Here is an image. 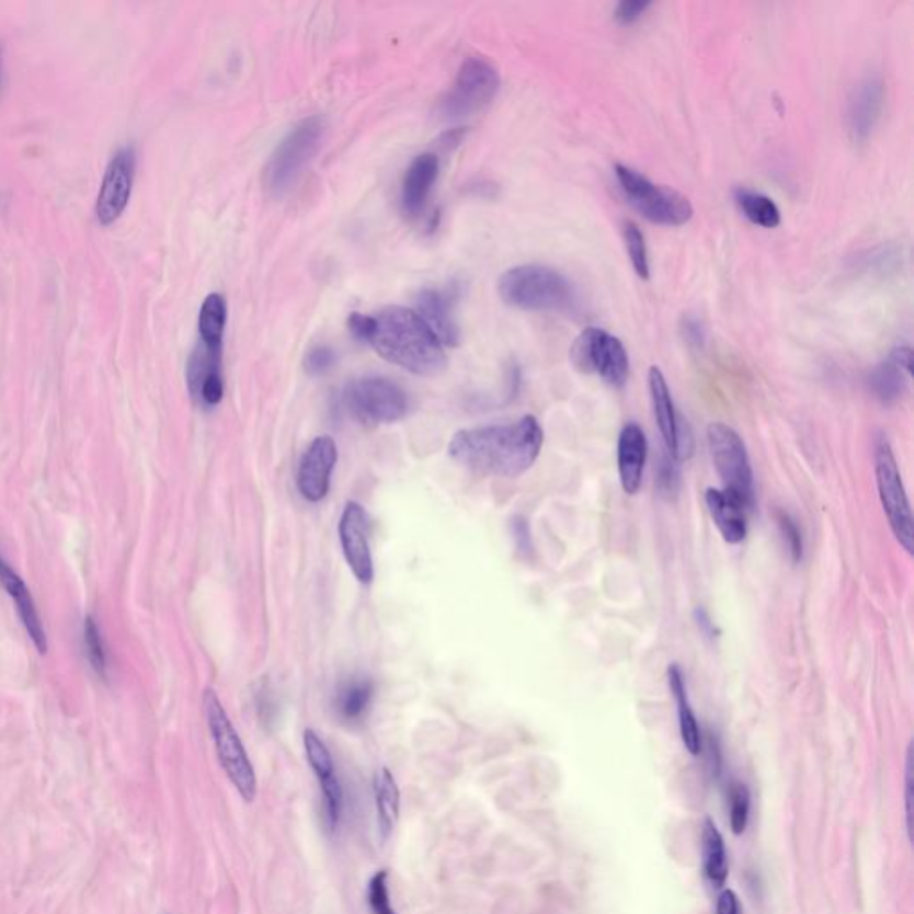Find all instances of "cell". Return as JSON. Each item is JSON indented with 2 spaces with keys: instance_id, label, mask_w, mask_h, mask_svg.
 Here are the masks:
<instances>
[{
  "instance_id": "43",
  "label": "cell",
  "mask_w": 914,
  "mask_h": 914,
  "mask_svg": "<svg viewBox=\"0 0 914 914\" xmlns=\"http://www.w3.org/2000/svg\"><path fill=\"white\" fill-rule=\"evenodd\" d=\"M0 56H2V53H0ZM0 65H2V58H0Z\"/></svg>"
},
{
  "instance_id": "40",
  "label": "cell",
  "mask_w": 914,
  "mask_h": 914,
  "mask_svg": "<svg viewBox=\"0 0 914 914\" xmlns=\"http://www.w3.org/2000/svg\"><path fill=\"white\" fill-rule=\"evenodd\" d=\"M675 459L674 457L670 456V459L664 457L663 467H661L660 472V488L666 493H672L675 491V484H677V468L674 467Z\"/></svg>"
},
{
  "instance_id": "25",
  "label": "cell",
  "mask_w": 914,
  "mask_h": 914,
  "mask_svg": "<svg viewBox=\"0 0 914 914\" xmlns=\"http://www.w3.org/2000/svg\"><path fill=\"white\" fill-rule=\"evenodd\" d=\"M669 686L670 692L674 695L675 704H677L678 727H681V738H683L684 746L692 756H698L702 752V732H700L697 717H695L692 704H689L688 688H686L683 670L678 669L677 664H670Z\"/></svg>"
},
{
  "instance_id": "42",
  "label": "cell",
  "mask_w": 914,
  "mask_h": 914,
  "mask_svg": "<svg viewBox=\"0 0 914 914\" xmlns=\"http://www.w3.org/2000/svg\"><path fill=\"white\" fill-rule=\"evenodd\" d=\"M695 620H697L698 629H700L702 635L708 636V638H717V626L712 624L711 618H709L708 613L704 612L702 607H698L697 612H695Z\"/></svg>"
},
{
  "instance_id": "16",
  "label": "cell",
  "mask_w": 914,
  "mask_h": 914,
  "mask_svg": "<svg viewBox=\"0 0 914 914\" xmlns=\"http://www.w3.org/2000/svg\"><path fill=\"white\" fill-rule=\"evenodd\" d=\"M338 530L343 556L352 573L359 583L370 584L374 579V559L368 544V518L362 504L349 502L345 505Z\"/></svg>"
},
{
  "instance_id": "11",
  "label": "cell",
  "mask_w": 914,
  "mask_h": 914,
  "mask_svg": "<svg viewBox=\"0 0 914 914\" xmlns=\"http://www.w3.org/2000/svg\"><path fill=\"white\" fill-rule=\"evenodd\" d=\"M570 357L579 372L595 374L615 388L629 379V354L624 343L604 329H584L572 343Z\"/></svg>"
},
{
  "instance_id": "24",
  "label": "cell",
  "mask_w": 914,
  "mask_h": 914,
  "mask_svg": "<svg viewBox=\"0 0 914 914\" xmlns=\"http://www.w3.org/2000/svg\"><path fill=\"white\" fill-rule=\"evenodd\" d=\"M416 313L442 345H457L459 329L454 322L453 302L447 295L436 289H424L416 299Z\"/></svg>"
},
{
  "instance_id": "13",
  "label": "cell",
  "mask_w": 914,
  "mask_h": 914,
  "mask_svg": "<svg viewBox=\"0 0 914 914\" xmlns=\"http://www.w3.org/2000/svg\"><path fill=\"white\" fill-rule=\"evenodd\" d=\"M136 155L133 147H122L107 163L102 179L99 197H96V218L104 226H110L121 217L129 203L133 179H135Z\"/></svg>"
},
{
  "instance_id": "38",
  "label": "cell",
  "mask_w": 914,
  "mask_h": 914,
  "mask_svg": "<svg viewBox=\"0 0 914 914\" xmlns=\"http://www.w3.org/2000/svg\"><path fill=\"white\" fill-rule=\"evenodd\" d=\"M913 743L907 749V759H905V816H907V833H910V842H913Z\"/></svg>"
},
{
  "instance_id": "10",
  "label": "cell",
  "mask_w": 914,
  "mask_h": 914,
  "mask_svg": "<svg viewBox=\"0 0 914 914\" xmlns=\"http://www.w3.org/2000/svg\"><path fill=\"white\" fill-rule=\"evenodd\" d=\"M501 90V78L495 68L481 58H470L461 65L454 87L443 96L439 113L445 121H461L490 106Z\"/></svg>"
},
{
  "instance_id": "4",
  "label": "cell",
  "mask_w": 914,
  "mask_h": 914,
  "mask_svg": "<svg viewBox=\"0 0 914 914\" xmlns=\"http://www.w3.org/2000/svg\"><path fill=\"white\" fill-rule=\"evenodd\" d=\"M323 135L325 122L322 116H309L284 136L265 169L266 190L272 195L283 197L299 183L322 147Z\"/></svg>"
},
{
  "instance_id": "5",
  "label": "cell",
  "mask_w": 914,
  "mask_h": 914,
  "mask_svg": "<svg viewBox=\"0 0 914 914\" xmlns=\"http://www.w3.org/2000/svg\"><path fill=\"white\" fill-rule=\"evenodd\" d=\"M203 704L207 727L212 732L213 745L217 751L221 768L226 772L227 779L231 780V785L237 788L241 799L252 802L258 795V779H255L251 757L247 754L231 718L227 717L220 698L213 689L204 692Z\"/></svg>"
},
{
  "instance_id": "30",
  "label": "cell",
  "mask_w": 914,
  "mask_h": 914,
  "mask_svg": "<svg viewBox=\"0 0 914 914\" xmlns=\"http://www.w3.org/2000/svg\"><path fill=\"white\" fill-rule=\"evenodd\" d=\"M740 212L745 215L752 224L774 229L780 224V212L777 204L770 197L754 190L740 188L734 195Z\"/></svg>"
},
{
  "instance_id": "18",
  "label": "cell",
  "mask_w": 914,
  "mask_h": 914,
  "mask_svg": "<svg viewBox=\"0 0 914 914\" xmlns=\"http://www.w3.org/2000/svg\"><path fill=\"white\" fill-rule=\"evenodd\" d=\"M221 352L212 351L198 343L186 366L190 393L204 408H217L224 399Z\"/></svg>"
},
{
  "instance_id": "8",
  "label": "cell",
  "mask_w": 914,
  "mask_h": 914,
  "mask_svg": "<svg viewBox=\"0 0 914 914\" xmlns=\"http://www.w3.org/2000/svg\"><path fill=\"white\" fill-rule=\"evenodd\" d=\"M343 404L362 424H393L408 413V395L393 380L363 377L345 388Z\"/></svg>"
},
{
  "instance_id": "9",
  "label": "cell",
  "mask_w": 914,
  "mask_h": 914,
  "mask_svg": "<svg viewBox=\"0 0 914 914\" xmlns=\"http://www.w3.org/2000/svg\"><path fill=\"white\" fill-rule=\"evenodd\" d=\"M876 477L882 510L896 541L907 553L914 552L913 511L900 476L895 454L888 439L881 438L876 445Z\"/></svg>"
},
{
  "instance_id": "2",
  "label": "cell",
  "mask_w": 914,
  "mask_h": 914,
  "mask_svg": "<svg viewBox=\"0 0 914 914\" xmlns=\"http://www.w3.org/2000/svg\"><path fill=\"white\" fill-rule=\"evenodd\" d=\"M349 329L386 362L416 376L438 374L447 363L438 338L413 309L393 306L376 315L352 313Z\"/></svg>"
},
{
  "instance_id": "29",
  "label": "cell",
  "mask_w": 914,
  "mask_h": 914,
  "mask_svg": "<svg viewBox=\"0 0 914 914\" xmlns=\"http://www.w3.org/2000/svg\"><path fill=\"white\" fill-rule=\"evenodd\" d=\"M702 852L704 870H706L709 882L715 888H722L726 884L727 876H729L726 842H723L722 833L718 831L717 823L712 822L711 819L704 820Z\"/></svg>"
},
{
  "instance_id": "28",
  "label": "cell",
  "mask_w": 914,
  "mask_h": 914,
  "mask_svg": "<svg viewBox=\"0 0 914 914\" xmlns=\"http://www.w3.org/2000/svg\"><path fill=\"white\" fill-rule=\"evenodd\" d=\"M227 322V304L220 294L207 295L198 313V343L215 352H221Z\"/></svg>"
},
{
  "instance_id": "27",
  "label": "cell",
  "mask_w": 914,
  "mask_h": 914,
  "mask_svg": "<svg viewBox=\"0 0 914 914\" xmlns=\"http://www.w3.org/2000/svg\"><path fill=\"white\" fill-rule=\"evenodd\" d=\"M374 791H376L379 836L382 842H388L400 813V789L393 774L388 768H380L377 772Z\"/></svg>"
},
{
  "instance_id": "26",
  "label": "cell",
  "mask_w": 914,
  "mask_h": 914,
  "mask_svg": "<svg viewBox=\"0 0 914 914\" xmlns=\"http://www.w3.org/2000/svg\"><path fill=\"white\" fill-rule=\"evenodd\" d=\"M374 700V683L366 677H352L336 694V712L343 722L357 723L370 711Z\"/></svg>"
},
{
  "instance_id": "19",
  "label": "cell",
  "mask_w": 914,
  "mask_h": 914,
  "mask_svg": "<svg viewBox=\"0 0 914 914\" xmlns=\"http://www.w3.org/2000/svg\"><path fill=\"white\" fill-rule=\"evenodd\" d=\"M647 443L645 433L638 424H627L621 429L618 436V450H616V462H618V476L620 484L627 495H636L643 481L645 472Z\"/></svg>"
},
{
  "instance_id": "34",
  "label": "cell",
  "mask_w": 914,
  "mask_h": 914,
  "mask_svg": "<svg viewBox=\"0 0 914 914\" xmlns=\"http://www.w3.org/2000/svg\"><path fill=\"white\" fill-rule=\"evenodd\" d=\"M751 813V791L745 785L736 782L731 791V829L734 834L745 833Z\"/></svg>"
},
{
  "instance_id": "39",
  "label": "cell",
  "mask_w": 914,
  "mask_h": 914,
  "mask_svg": "<svg viewBox=\"0 0 914 914\" xmlns=\"http://www.w3.org/2000/svg\"><path fill=\"white\" fill-rule=\"evenodd\" d=\"M683 334L684 340L689 343V345H695V347H700L704 343V334L702 323L698 322L697 318L688 317L684 318L683 320Z\"/></svg>"
},
{
  "instance_id": "36",
  "label": "cell",
  "mask_w": 914,
  "mask_h": 914,
  "mask_svg": "<svg viewBox=\"0 0 914 914\" xmlns=\"http://www.w3.org/2000/svg\"><path fill=\"white\" fill-rule=\"evenodd\" d=\"M650 5H652V2H647V0H624V2L616 5V22H620L624 25L635 24L641 16L645 15Z\"/></svg>"
},
{
  "instance_id": "7",
  "label": "cell",
  "mask_w": 914,
  "mask_h": 914,
  "mask_svg": "<svg viewBox=\"0 0 914 914\" xmlns=\"http://www.w3.org/2000/svg\"><path fill=\"white\" fill-rule=\"evenodd\" d=\"M708 443L712 462L723 482V490L740 499L746 505V510H754V472L745 442L729 425L711 424L708 427Z\"/></svg>"
},
{
  "instance_id": "23",
  "label": "cell",
  "mask_w": 914,
  "mask_h": 914,
  "mask_svg": "<svg viewBox=\"0 0 914 914\" xmlns=\"http://www.w3.org/2000/svg\"><path fill=\"white\" fill-rule=\"evenodd\" d=\"M911 377V349L896 347L888 362L871 372L870 388L884 404H893L902 397Z\"/></svg>"
},
{
  "instance_id": "1",
  "label": "cell",
  "mask_w": 914,
  "mask_h": 914,
  "mask_svg": "<svg viewBox=\"0 0 914 914\" xmlns=\"http://www.w3.org/2000/svg\"><path fill=\"white\" fill-rule=\"evenodd\" d=\"M541 447L544 429L527 414L513 424L462 429L448 443V454L472 472L515 479L535 465Z\"/></svg>"
},
{
  "instance_id": "37",
  "label": "cell",
  "mask_w": 914,
  "mask_h": 914,
  "mask_svg": "<svg viewBox=\"0 0 914 914\" xmlns=\"http://www.w3.org/2000/svg\"><path fill=\"white\" fill-rule=\"evenodd\" d=\"M332 363H334V352L331 351L329 347H315L313 351L309 352L308 356H306V362H304V366H306V370L311 376H320V374H325V372L331 368Z\"/></svg>"
},
{
  "instance_id": "14",
  "label": "cell",
  "mask_w": 914,
  "mask_h": 914,
  "mask_svg": "<svg viewBox=\"0 0 914 914\" xmlns=\"http://www.w3.org/2000/svg\"><path fill=\"white\" fill-rule=\"evenodd\" d=\"M304 749H306L309 766L317 775L318 785L322 791L323 822L329 831H336L343 813V789L338 779L331 752L317 732L311 729L304 732Z\"/></svg>"
},
{
  "instance_id": "31",
  "label": "cell",
  "mask_w": 914,
  "mask_h": 914,
  "mask_svg": "<svg viewBox=\"0 0 914 914\" xmlns=\"http://www.w3.org/2000/svg\"><path fill=\"white\" fill-rule=\"evenodd\" d=\"M624 240H626L627 254L631 258L636 274L640 275L641 279H649L650 265L647 241L640 227L636 226L635 221L624 224Z\"/></svg>"
},
{
  "instance_id": "20",
  "label": "cell",
  "mask_w": 914,
  "mask_h": 914,
  "mask_svg": "<svg viewBox=\"0 0 914 914\" xmlns=\"http://www.w3.org/2000/svg\"><path fill=\"white\" fill-rule=\"evenodd\" d=\"M706 504L723 541L738 545L746 538V530H749L746 516L751 511L746 510V505L740 499L731 495L729 491L708 488Z\"/></svg>"
},
{
  "instance_id": "17",
  "label": "cell",
  "mask_w": 914,
  "mask_h": 914,
  "mask_svg": "<svg viewBox=\"0 0 914 914\" xmlns=\"http://www.w3.org/2000/svg\"><path fill=\"white\" fill-rule=\"evenodd\" d=\"M338 448L331 436H318L302 456L297 484L304 499L320 502L328 495L332 470L336 467Z\"/></svg>"
},
{
  "instance_id": "35",
  "label": "cell",
  "mask_w": 914,
  "mask_h": 914,
  "mask_svg": "<svg viewBox=\"0 0 914 914\" xmlns=\"http://www.w3.org/2000/svg\"><path fill=\"white\" fill-rule=\"evenodd\" d=\"M775 521L779 525L780 536L785 539L786 549H788L789 556H791V561L799 563L800 559H802V553H804V541H802L799 525L795 524L793 518L788 513H785V511H777Z\"/></svg>"
},
{
  "instance_id": "21",
  "label": "cell",
  "mask_w": 914,
  "mask_h": 914,
  "mask_svg": "<svg viewBox=\"0 0 914 914\" xmlns=\"http://www.w3.org/2000/svg\"><path fill=\"white\" fill-rule=\"evenodd\" d=\"M438 172V156L422 155L413 159L402 181V207L405 215L419 217L420 213H424Z\"/></svg>"
},
{
  "instance_id": "3",
  "label": "cell",
  "mask_w": 914,
  "mask_h": 914,
  "mask_svg": "<svg viewBox=\"0 0 914 914\" xmlns=\"http://www.w3.org/2000/svg\"><path fill=\"white\" fill-rule=\"evenodd\" d=\"M505 304L524 311H570L578 304L573 284L558 270L522 265L507 270L499 281Z\"/></svg>"
},
{
  "instance_id": "41",
  "label": "cell",
  "mask_w": 914,
  "mask_h": 914,
  "mask_svg": "<svg viewBox=\"0 0 914 914\" xmlns=\"http://www.w3.org/2000/svg\"><path fill=\"white\" fill-rule=\"evenodd\" d=\"M717 914H741L740 899L732 890H723L718 896Z\"/></svg>"
},
{
  "instance_id": "6",
  "label": "cell",
  "mask_w": 914,
  "mask_h": 914,
  "mask_svg": "<svg viewBox=\"0 0 914 914\" xmlns=\"http://www.w3.org/2000/svg\"><path fill=\"white\" fill-rule=\"evenodd\" d=\"M615 175L629 204L647 220L660 226L678 227L688 224L694 217V206L683 193L652 183L649 178L626 164H616Z\"/></svg>"
},
{
  "instance_id": "15",
  "label": "cell",
  "mask_w": 914,
  "mask_h": 914,
  "mask_svg": "<svg viewBox=\"0 0 914 914\" xmlns=\"http://www.w3.org/2000/svg\"><path fill=\"white\" fill-rule=\"evenodd\" d=\"M884 81L879 73H868L857 82L847 106V127L852 141H868L884 110Z\"/></svg>"
},
{
  "instance_id": "12",
  "label": "cell",
  "mask_w": 914,
  "mask_h": 914,
  "mask_svg": "<svg viewBox=\"0 0 914 914\" xmlns=\"http://www.w3.org/2000/svg\"><path fill=\"white\" fill-rule=\"evenodd\" d=\"M649 390L655 424L660 427L664 447L675 461L689 459V456L694 454V438L688 431V425H684L678 416L669 382L658 366H652L649 370Z\"/></svg>"
},
{
  "instance_id": "22",
  "label": "cell",
  "mask_w": 914,
  "mask_h": 914,
  "mask_svg": "<svg viewBox=\"0 0 914 914\" xmlns=\"http://www.w3.org/2000/svg\"><path fill=\"white\" fill-rule=\"evenodd\" d=\"M0 583L5 587V592L10 593V597L15 601L20 620L24 624L25 631L30 635L34 647L38 649L39 654H45L47 652V636H45L44 626L39 621L31 592L19 573L5 563L4 559H0Z\"/></svg>"
},
{
  "instance_id": "33",
  "label": "cell",
  "mask_w": 914,
  "mask_h": 914,
  "mask_svg": "<svg viewBox=\"0 0 914 914\" xmlns=\"http://www.w3.org/2000/svg\"><path fill=\"white\" fill-rule=\"evenodd\" d=\"M366 899H368V910L372 914H397L391 907L388 871L379 870L372 876Z\"/></svg>"
},
{
  "instance_id": "32",
  "label": "cell",
  "mask_w": 914,
  "mask_h": 914,
  "mask_svg": "<svg viewBox=\"0 0 914 914\" xmlns=\"http://www.w3.org/2000/svg\"><path fill=\"white\" fill-rule=\"evenodd\" d=\"M84 649H87L88 661L92 664V669L95 670V674L99 677L106 678V647H104L101 629L96 626V621L93 620V616H87V620H84Z\"/></svg>"
}]
</instances>
